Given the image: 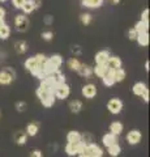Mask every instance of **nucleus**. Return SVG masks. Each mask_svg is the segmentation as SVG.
I'll use <instances>...</instances> for the list:
<instances>
[{
    "label": "nucleus",
    "instance_id": "f257e3e1",
    "mask_svg": "<svg viewBox=\"0 0 150 157\" xmlns=\"http://www.w3.org/2000/svg\"><path fill=\"white\" fill-rule=\"evenodd\" d=\"M37 96L41 100L42 105L46 106V107H51L55 102V94H54V92H51V90H43L41 88H38Z\"/></svg>",
    "mask_w": 150,
    "mask_h": 157
},
{
    "label": "nucleus",
    "instance_id": "f03ea898",
    "mask_svg": "<svg viewBox=\"0 0 150 157\" xmlns=\"http://www.w3.org/2000/svg\"><path fill=\"white\" fill-rule=\"evenodd\" d=\"M85 141H76V143H68L65 147V152L68 156H76L80 153H84Z\"/></svg>",
    "mask_w": 150,
    "mask_h": 157
},
{
    "label": "nucleus",
    "instance_id": "7ed1b4c3",
    "mask_svg": "<svg viewBox=\"0 0 150 157\" xmlns=\"http://www.w3.org/2000/svg\"><path fill=\"white\" fill-rule=\"evenodd\" d=\"M16 77V72L12 68H4L3 71H0V85H9Z\"/></svg>",
    "mask_w": 150,
    "mask_h": 157
},
{
    "label": "nucleus",
    "instance_id": "20e7f679",
    "mask_svg": "<svg viewBox=\"0 0 150 157\" xmlns=\"http://www.w3.org/2000/svg\"><path fill=\"white\" fill-rule=\"evenodd\" d=\"M69 93H71V88H69V85H67L65 82L57 84L54 88V94H55V97L60 98V100H64V98H67V97L69 96Z\"/></svg>",
    "mask_w": 150,
    "mask_h": 157
},
{
    "label": "nucleus",
    "instance_id": "39448f33",
    "mask_svg": "<svg viewBox=\"0 0 150 157\" xmlns=\"http://www.w3.org/2000/svg\"><path fill=\"white\" fill-rule=\"evenodd\" d=\"M84 153L90 156V157H95V156L102 157L103 156V151H102L101 147H98V145L94 144V143H88V144H85Z\"/></svg>",
    "mask_w": 150,
    "mask_h": 157
},
{
    "label": "nucleus",
    "instance_id": "423d86ee",
    "mask_svg": "<svg viewBox=\"0 0 150 157\" xmlns=\"http://www.w3.org/2000/svg\"><path fill=\"white\" fill-rule=\"evenodd\" d=\"M14 25H16L17 32H26L29 28V20L26 16H22V14H18L14 18Z\"/></svg>",
    "mask_w": 150,
    "mask_h": 157
},
{
    "label": "nucleus",
    "instance_id": "0eeeda50",
    "mask_svg": "<svg viewBox=\"0 0 150 157\" xmlns=\"http://www.w3.org/2000/svg\"><path fill=\"white\" fill-rule=\"evenodd\" d=\"M107 109L110 110L111 114H119L123 109V102L119 98H111L107 104Z\"/></svg>",
    "mask_w": 150,
    "mask_h": 157
},
{
    "label": "nucleus",
    "instance_id": "6e6552de",
    "mask_svg": "<svg viewBox=\"0 0 150 157\" xmlns=\"http://www.w3.org/2000/svg\"><path fill=\"white\" fill-rule=\"evenodd\" d=\"M25 68L31 73V75H35V72H37L38 70H41V68H43V66H41L39 63L37 62L35 56H31V58L26 59V62H25Z\"/></svg>",
    "mask_w": 150,
    "mask_h": 157
},
{
    "label": "nucleus",
    "instance_id": "1a4fd4ad",
    "mask_svg": "<svg viewBox=\"0 0 150 157\" xmlns=\"http://www.w3.org/2000/svg\"><path fill=\"white\" fill-rule=\"evenodd\" d=\"M141 132H140L138 130H132V131H129L128 132V135H127V141L130 144V145H136L138 144L140 141H141Z\"/></svg>",
    "mask_w": 150,
    "mask_h": 157
},
{
    "label": "nucleus",
    "instance_id": "9d476101",
    "mask_svg": "<svg viewBox=\"0 0 150 157\" xmlns=\"http://www.w3.org/2000/svg\"><path fill=\"white\" fill-rule=\"evenodd\" d=\"M82 96L85 98H94L97 96V86L94 84H88L82 88Z\"/></svg>",
    "mask_w": 150,
    "mask_h": 157
},
{
    "label": "nucleus",
    "instance_id": "9b49d317",
    "mask_svg": "<svg viewBox=\"0 0 150 157\" xmlns=\"http://www.w3.org/2000/svg\"><path fill=\"white\" fill-rule=\"evenodd\" d=\"M102 143H103L106 147L118 144V135H114V134H111V132H108V134H106V135L102 137Z\"/></svg>",
    "mask_w": 150,
    "mask_h": 157
},
{
    "label": "nucleus",
    "instance_id": "f8f14e48",
    "mask_svg": "<svg viewBox=\"0 0 150 157\" xmlns=\"http://www.w3.org/2000/svg\"><path fill=\"white\" fill-rule=\"evenodd\" d=\"M110 58V52L108 51H99L95 55V62L97 64H107V60Z\"/></svg>",
    "mask_w": 150,
    "mask_h": 157
},
{
    "label": "nucleus",
    "instance_id": "ddd939ff",
    "mask_svg": "<svg viewBox=\"0 0 150 157\" xmlns=\"http://www.w3.org/2000/svg\"><path fill=\"white\" fill-rule=\"evenodd\" d=\"M81 4L86 8H99L103 4V0H81Z\"/></svg>",
    "mask_w": 150,
    "mask_h": 157
},
{
    "label": "nucleus",
    "instance_id": "4468645a",
    "mask_svg": "<svg viewBox=\"0 0 150 157\" xmlns=\"http://www.w3.org/2000/svg\"><path fill=\"white\" fill-rule=\"evenodd\" d=\"M107 67L108 68H114V70L120 68L122 67V60H120V58L119 56H110L108 60H107Z\"/></svg>",
    "mask_w": 150,
    "mask_h": 157
},
{
    "label": "nucleus",
    "instance_id": "2eb2a0df",
    "mask_svg": "<svg viewBox=\"0 0 150 157\" xmlns=\"http://www.w3.org/2000/svg\"><path fill=\"white\" fill-rule=\"evenodd\" d=\"M123 124L120 123V122H112V123L110 124V132L111 134H114V135H120L123 132Z\"/></svg>",
    "mask_w": 150,
    "mask_h": 157
},
{
    "label": "nucleus",
    "instance_id": "dca6fc26",
    "mask_svg": "<svg viewBox=\"0 0 150 157\" xmlns=\"http://www.w3.org/2000/svg\"><path fill=\"white\" fill-rule=\"evenodd\" d=\"M77 72H79L81 76H84V77H90V76H91V73H93V68H91L90 66L81 64Z\"/></svg>",
    "mask_w": 150,
    "mask_h": 157
},
{
    "label": "nucleus",
    "instance_id": "f3484780",
    "mask_svg": "<svg viewBox=\"0 0 150 157\" xmlns=\"http://www.w3.org/2000/svg\"><path fill=\"white\" fill-rule=\"evenodd\" d=\"M67 140L68 143H76V141H81L82 140V135L77 131H71L68 136H67Z\"/></svg>",
    "mask_w": 150,
    "mask_h": 157
},
{
    "label": "nucleus",
    "instance_id": "a211bd4d",
    "mask_svg": "<svg viewBox=\"0 0 150 157\" xmlns=\"http://www.w3.org/2000/svg\"><path fill=\"white\" fill-rule=\"evenodd\" d=\"M106 71H107V64H97V67L93 68V72L101 78L106 75Z\"/></svg>",
    "mask_w": 150,
    "mask_h": 157
},
{
    "label": "nucleus",
    "instance_id": "6ab92c4d",
    "mask_svg": "<svg viewBox=\"0 0 150 157\" xmlns=\"http://www.w3.org/2000/svg\"><path fill=\"white\" fill-rule=\"evenodd\" d=\"M69 109L72 113H75V114H77V113H80L82 110V102L79 101V100H75L69 102Z\"/></svg>",
    "mask_w": 150,
    "mask_h": 157
},
{
    "label": "nucleus",
    "instance_id": "aec40b11",
    "mask_svg": "<svg viewBox=\"0 0 150 157\" xmlns=\"http://www.w3.org/2000/svg\"><path fill=\"white\" fill-rule=\"evenodd\" d=\"M107 152L111 157H118L120 155V152H122V148H120L119 144H114V145L107 147Z\"/></svg>",
    "mask_w": 150,
    "mask_h": 157
},
{
    "label": "nucleus",
    "instance_id": "412c9836",
    "mask_svg": "<svg viewBox=\"0 0 150 157\" xmlns=\"http://www.w3.org/2000/svg\"><path fill=\"white\" fill-rule=\"evenodd\" d=\"M9 34H11V29H9L7 24H3V25L0 26V39L5 41V39L9 38Z\"/></svg>",
    "mask_w": 150,
    "mask_h": 157
},
{
    "label": "nucleus",
    "instance_id": "4be33fe9",
    "mask_svg": "<svg viewBox=\"0 0 150 157\" xmlns=\"http://www.w3.org/2000/svg\"><path fill=\"white\" fill-rule=\"evenodd\" d=\"M21 9L25 14H30L33 11H35V7H34V4L31 3V0H26V2L24 3V6L21 7Z\"/></svg>",
    "mask_w": 150,
    "mask_h": 157
},
{
    "label": "nucleus",
    "instance_id": "5701e85b",
    "mask_svg": "<svg viewBox=\"0 0 150 157\" xmlns=\"http://www.w3.org/2000/svg\"><path fill=\"white\" fill-rule=\"evenodd\" d=\"M38 130H39L38 123H29L27 127H26V134L29 136H35L38 134Z\"/></svg>",
    "mask_w": 150,
    "mask_h": 157
},
{
    "label": "nucleus",
    "instance_id": "b1692460",
    "mask_svg": "<svg viewBox=\"0 0 150 157\" xmlns=\"http://www.w3.org/2000/svg\"><path fill=\"white\" fill-rule=\"evenodd\" d=\"M136 39H137V42H138L141 46H148V45H149V34H148V32L140 33Z\"/></svg>",
    "mask_w": 150,
    "mask_h": 157
},
{
    "label": "nucleus",
    "instance_id": "393cba45",
    "mask_svg": "<svg viewBox=\"0 0 150 157\" xmlns=\"http://www.w3.org/2000/svg\"><path fill=\"white\" fill-rule=\"evenodd\" d=\"M145 89H146V85H145L144 82H136V84L133 85V88H132L133 94H136V96H141Z\"/></svg>",
    "mask_w": 150,
    "mask_h": 157
},
{
    "label": "nucleus",
    "instance_id": "a878e982",
    "mask_svg": "<svg viewBox=\"0 0 150 157\" xmlns=\"http://www.w3.org/2000/svg\"><path fill=\"white\" fill-rule=\"evenodd\" d=\"M114 78H115V82H122L125 78V71L123 70V68H116Z\"/></svg>",
    "mask_w": 150,
    "mask_h": 157
},
{
    "label": "nucleus",
    "instance_id": "bb28decb",
    "mask_svg": "<svg viewBox=\"0 0 150 157\" xmlns=\"http://www.w3.org/2000/svg\"><path fill=\"white\" fill-rule=\"evenodd\" d=\"M14 48H16V51L18 54H25L27 50V43L24 42V41H18V42L14 43Z\"/></svg>",
    "mask_w": 150,
    "mask_h": 157
},
{
    "label": "nucleus",
    "instance_id": "cd10ccee",
    "mask_svg": "<svg viewBox=\"0 0 150 157\" xmlns=\"http://www.w3.org/2000/svg\"><path fill=\"white\" fill-rule=\"evenodd\" d=\"M134 30H136L138 34L140 33H145V32H148V29H149V24L146 22H144V21H138L136 25H134Z\"/></svg>",
    "mask_w": 150,
    "mask_h": 157
},
{
    "label": "nucleus",
    "instance_id": "c85d7f7f",
    "mask_svg": "<svg viewBox=\"0 0 150 157\" xmlns=\"http://www.w3.org/2000/svg\"><path fill=\"white\" fill-rule=\"evenodd\" d=\"M14 139H16V143L18 145H24L27 141V134H24V132H17L16 136H14Z\"/></svg>",
    "mask_w": 150,
    "mask_h": 157
},
{
    "label": "nucleus",
    "instance_id": "c756f323",
    "mask_svg": "<svg viewBox=\"0 0 150 157\" xmlns=\"http://www.w3.org/2000/svg\"><path fill=\"white\" fill-rule=\"evenodd\" d=\"M80 66H81V63H80V60L77 58H71L69 60H68V67L71 68L72 71H79V68H80Z\"/></svg>",
    "mask_w": 150,
    "mask_h": 157
},
{
    "label": "nucleus",
    "instance_id": "7c9ffc66",
    "mask_svg": "<svg viewBox=\"0 0 150 157\" xmlns=\"http://www.w3.org/2000/svg\"><path fill=\"white\" fill-rule=\"evenodd\" d=\"M52 78H54V81H55V84H61V82H65V76L63 75V73L60 71H56L55 73H52Z\"/></svg>",
    "mask_w": 150,
    "mask_h": 157
},
{
    "label": "nucleus",
    "instance_id": "2f4dec72",
    "mask_svg": "<svg viewBox=\"0 0 150 157\" xmlns=\"http://www.w3.org/2000/svg\"><path fill=\"white\" fill-rule=\"evenodd\" d=\"M48 60H50L52 64H54L55 67H57V68H60V66L63 64V58L60 55H52L51 58H48Z\"/></svg>",
    "mask_w": 150,
    "mask_h": 157
},
{
    "label": "nucleus",
    "instance_id": "473e14b6",
    "mask_svg": "<svg viewBox=\"0 0 150 157\" xmlns=\"http://www.w3.org/2000/svg\"><path fill=\"white\" fill-rule=\"evenodd\" d=\"M81 22L84 24V25H89V24L91 22V14L90 13L81 14Z\"/></svg>",
    "mask_w": 150,
    "mask_h": 157
},
{
    "label": "nucleus",
    "instance_id": "72a5a7b5",
    "mask_svg": "<svg viewBox=\"0 0 150 157\" xmlns=\"http://www.w3.org/2000/svg\"><path fill=\"white\" fill-rule=\"evenodd\" d=\"M35 59H37V62L39 63L41 66H43V64L46 63V60H47L48 58H46L45 55H43V54H38V55H35Z\"/></svg>",
    "mask_w": 150,
    "mask_h": 157
},
{
    "label": "nucleus",
    "instance_id": "f704fd0d",
    "mask_svg": "<svg viewBox=\"0 0 150 157\" xmlns=\"http://www.w3.org/2000/svg\"><path fill=\"white\" fill-rule=\"evenodd\" d=\"M25 2H26V0H12L14 8H17V9H21V7L24 6V3H25Z\"/></svg>",
    "mask_w": 150,
    "mask_h": 157
},
{
    "label": "nucleus",
    "instance_id": "c9c22d12",
    "mask_svg": "<svg viewBox=\"0 0 150 157\" xmlns=\"http://www.w3.org/2000/svg\"><path fill=\"white\" fill-rule=\"evenodd\" d=\"M141 21L149 24V9H145V11L142 12V14H141Z\"/></svg>",
    "mask_w": 150,
    "mask_h": 157
},
{
    "label": "nucleus",
    "instance_id": "e433bc0d",
    "mask_svg": "<svg viewBox=\"0 0 150 157\" xmlns=\"http://www.w3.org/2000/svg\"><path fill=\"white\" fill-rule=\"evenodd\" d=\"M52 37H54L52 32H45V33H42V38L45 39V41H51Z\"/></svg>",
    "mask_w": 150,
    "mask_h": 157
},
{
    "label": "nucleus",
    "instance_id": "4c0bfd02",
    "mask_svg": "<svg viewBox=\"0 0 150 157\" xmlns=\"http://www.w3.org/2000/svg\"><path fill=\"white\" fill-rule=\"evenodd\" d=\"M16 109H17V111H25V109H26V104L25 102H17L16 104Z\"/></svg>",
    "mask_w": 150,
    "mask_h": 157
},
{
    "label": "nucleus",
    "instance_id": "58836bf2",
    "mask_svg": "<svg viewBox=\"0 0 150 157\" xmlns=\"http://www.w3.org/2000/svg\"><path fill=\"white\" fill-rule=\"evenodd\" d=\"M137 36H138V33L134 30V29H130L128 32V37H129V39H132V41H134V39L137 38Z\"/></svg>",
    "mask_w": 150,
    "mask_h": 157
},
{
    "label": "nucleus",
    "instance_id": "ea45409f",
    "mask_svg": "<svg viewBox=\"0 0 150 157\" xmlns=\"http://www.w3.org/2000/svg\"><path fill=\"white\" fill-rule=\"evenodd\" d=\"M141 97H142V100L145 101V102H149V89L146 88L144 92H142V94H141Z\"/></svg>",
    "mask_w": 150,
    "mask_h": 157
},
{
    "label": "nucleus",
    "instance_id": "a19ab883",
    "mask_svg": "<svg viewBox=\"0 0 150 157\" xmlns=\"http://www.w3.org/2000/svg\"><path fill=\"white\" fill-rule=\"evenodd\" d=\"M30 157H42V152L39 149H34L30 152Z\"/></svg>",
    "mask_w": 150,
    "mask_h": 157
},
{
    "label": "nucleus",
    "instance_id": "79ce46f5",
    "mask_svg": "<svg viewBox=\"0 0 150 157\" xmlns=\"http://www.w3.org/2000/svg\"><path fill=\"white\" fill-rule=\"evenodd\" d=\"M31 3L34 4V7H35V9H37V8H39V7H41L42 0H31Z\"/></svg>",
    "mask_w": 150,
    "mask_h": 157
},
{
    "label": "nucleus",
    "instance_id": "37998d69",
    "mask_svg": "<svg viewBox=\"0 0 150 157\" xmlns=\"http://www.w3.org/2000/svg\"><path fill=\"white\" fill-rule=\"evenodd\" d=\"M51 22H52V17L51 16H46V18H45V24H46V25H50Z\"/></svg>",
    "mask_w": 150,
    "mask_h": 157
},
{
    "label": "nucleus",
    "instance_id": "c03bdc74",
    "mask_svg": "<svg viewBox=\"0 0 150 157\" xmlns=\"http://www.w3.org/2000/svg\"><path fill=\"white\" fill-rule=\"evenodd\" d=\"M4 17H5V9L0 7V18H4Z\"/></svg>",
    "mask_w": 150,
    "mask_h": 157
},
{
    "label": "nucleus",
    "instance_id": "a18cd8bd",
    "mask_svg": "<svg viewBox=\"0 0 150 157\" xmlns=\"http://www.w3.org/2000/svg\"><path fill=\"white\" fill-rule=\"evenodd\" d=\"M149 62H146V63H145V70H146V71H149Z\"/></svg>",
    "mask_w": 150,
    "mask_h": 157
},
{
    "label": "nucleus",
    "instance_id": "49530a36",
    "mask_svg": "<svg viewBox=\"0 0 150 157\" xmlns=\"http://www.w3.org/2000/svg\"><path fill=\"white\" fill-rule=\"evenodd\" d=\"M73 52H76V54H80L81 51H80V48H77V47H76V48H73Z\"/></svg>",
    "mask_w": 150,
    "mask_h": 157
},
{
    "label": "nucleus",
    "instance_id": "de8ad7c7",
    "mask_svg": "<svg viewBox=\"0 0 150 157\" xmlns=\"http://www.w3.org/2000/svg\"><path fill=\"white\" fill-rule=\"evenodd\" d=\"M79 157H90V156H88V155H85V153H80V155H79Z\"/></svg>",
    "mask_w": 150,
    "mask_h": 157
},
{
    "label": "nucleus",
    "instance_id": "09e8293b",
    "mask_svg": "<svg viewBox=\"0 0 150 157\" xmlns=\"http://www.w3.org/2000/svg\"><path fill=\"white\" fill-rule=\"evenodd\" d=\"M3 24H5V21H4V18H0V26H2Z\"/></svg>",
    "mask_w": 150,
    "mask_h": 157
},
{
    "label": "nucleus",
    "instance_id": "8fccbe9b",
    "mask_svg": "<svg viewBox=\"0 0 150 157\" xmlns=\"http://www.w3.org/2000/svg\"><path fill=\"white\" fill-rule=\"evenodd\" d=\"M111 2H112V3H114V4H118V3H119V2H120V0H111Z\"/></svg>",
    "mask_w": 150,
    "mask_h": 157
},
{
    "label": "nucleus",
    "instance_id": "3c124183",
    "mask_svg": "<svg viewBox=\"0 0 150 157\" xmlns=\"http://www.w3.org/2000/svg\"><path fill=\"white\" fill-rule=\"evenodd\" d=\"M0 2H2V3H3V2H5V0H0Z\"/></svg>",
    "mask_w": 150,
    "mask_h": 157
},
{
    "label": "nucleus",
    "instance_id": "603ef678",
    "mask_svg": "<svg viewBox=\"0 0 150 157\" xmlns=\"http://www.w3.org/2000/svg\"><path fill=\"white\" fill-rule=\"evenodd\" d=\"M95 157H99V156H95Z\"/></svg>",
    "mask_w": 150,
    "mask_h": 157
}]
</instances>
